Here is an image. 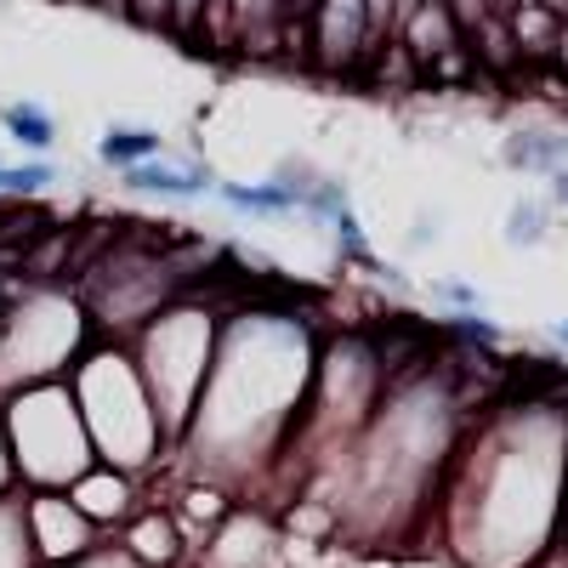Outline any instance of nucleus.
I'll return each mask as SVG.
<instances>
[{"label":"nucleus","mask_w":568,"mask_h":568,"mask_svg":"<svg viewBox=\"0 0 568 568\" xmlns=\"http://www.w3.org/2000/svg\"><path fill=\"white\" fill-rule=\"evenodd\" d=\"M318 342V329L278 302H245L222 313L211 375L171 460H187V478L227 495L278 466L313 393Z\"/></svg>","instance_id":"1"},{"label":"nucleus","mask_w":568,"mask_h":568,"mask_svg":"<svg viewBox=\"0 0 568 568\" xmlns=\"http://www.w3.org/2000/svg\"><path fill=\"white\" fill-rule=\"evenodd\" d=\"M568 495V415L500 409L484 415L471 444L449 460L444 524L449 546L471 568H529L562 546Z\"/></svg>","instance_id":"2"},{"label":"nucleus","mask_w":568,"mask_h":568,"mask_svg":"<svg viewBox=\"0 0 568 568\" xmlns=\"http://www.w3.org/2000/svg\"><path fill=\"white\" fill-rule=\"evenodd\" d=\"M69 393L80 404V420H85V438H91L98 466L149 478L154 466L171 460L160 409H154L149 387H142L125 342H91L80 353V364L69 369Z\"/></svg>","instance_id":"3"},{"label":"nucleus","mask_w":568,"mask_h":568,"mask_svg":"<svg viewBox=\"0 0 568 568\" xmlns=\"http://www.w3.org/2000/svg\"><path fill=\"white\" fill-rule=\"evenodd\" d=\"M98 342L80 296L52 278H7L0 296V398L69 382L80 353Z\"/></svg>","instance_id":"4"},{"label":"nucleus","mask_w":568,"mask_h":568,"mask_svg":"<svg viewBox=\"0 0 568 568\" xmlns=\"http://www.w3.org/2000/svg\"><path fill=\"white\" fill-rule=\"evenodd\" d=\"M216 307L205 296H176L165 313H154L149 324L125 342L131 347V364L149 387L154 409H160V426H165V444L176 455L187 420H194V404H200V387L211 375V353H216Z\"/></svg>","instance_id":"5"},{"label":"nucleus","mask_w":568,"mask_h":568,"mask_svg":"<svg viewBox=\"0 0 568 568\" xmlns=\"http://www.w3.org/2000/svg\"><path fill=\"white\" fill-rule=\"evenodd\" d=\"M0 426H7V449H12V471L23 495L34 489L63 495L98 466L69 382H45V387H23L12 398H0Z\"/></svg>","instance_id":"6"},{"label":"nucleus","mask_w":568,"mask_h":568,"mask_svg":"<svg viewBox=\"0 0 568 568\" xmlns=\"http://www.w3.org/2000/svg\"><path fill=\"white\" fill-rule=\"evenodd\" d=\"M23 529H29V551L40 568H63V562H80L85 551H98L103 535L80 517V506L58 489H34L23 495Z\"/></svg>","instance_id":"7"},{"label":"nucleus","mask_w":568,"mask_h":568,"mask_svg":"<svg viewBox=\"0 0 568 568\" xmlns=\"http://www.w3.org/2000/svg\"><path fill=\"white\" fill-rule=\"evenodd\" d=\"M284 529L262 506H233L211 529V568H278Z\"/></svg>","instance_id":"8"},{"label":"nucleus","mask_w":568,"mask_h":568,"mask_svg":"<svg viewBox=\"0 0 568 568\" xmlns=\"http://www.w3.org/2000/svg\"><path fill=\"white\" fill-rule=\"evenodd\" d=\"M74 506H80V517L98 535H109V529H125L131 517L142 511V478H131V471H114V466H91L85 478L74 484V489H63Z\"/></svg>","instance_id":"9"},{"label":"nucleus","mask_w":568,"mask_h":568,"mask_svg":"<svg viewBox=\"0 0 568 568\" xmlns=\"http://www.w3.org/2000/svg\"><path fill=\"white\" fill-rule=\"evenodd\" d=\"M120 546L142 562V568H182L187 557V529H182V517L171 506H154V511H136Z\"/></svg>","instance_id":"10"},{"label":"nucleus","mask_w":568,"mask_h":568,"mask_svg":"<svg viewBox=\"0 0 568 568\" xmlns=\"http://www.w3.org/2000/svg\"><path fill=\"white\" fill-rule=\"evenodd\" d=\"M398 45L426 69L433 58H444L449 45H460V23L449 12V0H404L398 12Z\"/></svg>","instance_id":"11"},{"label":"nucleus","mask_w":568,"mask_h":568,"mask_svg":"<svg viewBox=\"0 0 568 568\" xmlns=\"http://www.w3.org/2000/svg\"><path fill=\"white\" fill-rule=\"evenodd\" d=\"M120 182H125V194H149V200H200L216 187V176L200 160H165V154L120 171Z\"/></svg>","instance_id":"12"},{"label":"nucleus","mask_w":568,"mask_h":568,"mask_svg":"<svg viewBox=\"0 0 568 568\" xmlns=\"http://www.w3.org/2000/svg\"><path fill=\"white\" fill-rule=\"evenodd\" d=\"M211 194H216L227 211L256 216V222H273V216H296V211H302V194H296V187H284L278 176H273V182H216Z\"/></svg>","instance_id":"13"},{"label":"nucleus","mask_w":568,"mask_h":568,"mask_svg":"<svg viewBox=\"0 0 568 568\" xmlns=\"http://www.w3.org/2000/svg\"><path fill=\"white\" fill-rule=\"evenodd\" d=\"M165 154V136L154 125H109L103 142H98V160L109 171H131V165H149Z\"/></svg>","instance_id":"14"},{"label":"nucleus","mask_w":568,"mask_h":568,"mask_svg":"<svg viewBox=\"0 0 568 568\" xmlns=\"http://www.w3.org/2000/svg\"><path fill=\"white\" fill-rule=\"evenodd\" d=\"M506 165L557 176V171H568V136H557V131H517L506 142Z\"/></svg>","instance_id":"15"},{"label":"nucleus","mask_w":568,"mask_h":568,"mask_svg":"<svg viewBox=\"0 0 568 568\" xmlns=\"http://www.w3.org/2000/svg\"><path fill=\"white\" fill-rule=\"evenodd\" d=\"M506 29H511V45H517V58L524 63H551V40H557V18L546 12V7H535V0H524L511 18H506Z\"/></svg>","instance_id":"16"},{"label":"nucleus","mask_w":568,"mask_h":568,"mask_svg":"<svg viewBox=\"0 0 568 568\" xmlns=\"http://www.w3.org/2000/svg\"><path fill=\"white\" fill-rule=\"evenodd\" d=\"M0 125H7V136H12V142H23V149H34V154H45V149L58 142V120L45 114L40 103H29V98L0 103Z\"/></svg>","instance_id":"17"},{"label":"nucleus","mask_w":568,"mask_h":568,"mask_svg":"<svg viewBox=\"0 0 568 568\" xmlns=\"http://www.w3.org/2000/svg\"><path fill=\"white\" fill-rule=\"evenodd\" d=\"M0 568H40L29 551V529H23V495L0 500Z\"/></svg>","instance_id":"18"},{"label":"nucleus","mask_w":568,"mask_h":568,"mask_svg":"<svg viewBox=\"0 0 568 568\" xmlns=\"http://www.w3.org/2000/svg\"><path fill=\"white\" fill-rule=\"evenodd\" d=\"M449 342L455 347H471V353H495L500 347V324L484 318V313H449Z\"/></svg>","instance_id":"19"},{"label":"nucleus","mask_w":568,"mask_h":568,"mask_svg":"<svg viewBox=\"0 0 568 568\" xmlns=\"http://www.w3.org/2000/svg\"><path fill=\"white\" fill-rule=\"evenodd\" d=\"M58 182V165H0V194L7 200H34V194H45V187Z\"/></svg>","instance_id":"20"},{"label":"nucleus","mask_w":568,"mask_h":568,"mask_svg":"<svg viewBox=\"0 0 568 568\" xmlns=\"http://www.w3.org/2000/svg\"><path fill=\"white\" fill-rule=\"evenodd\" d=\"M546 222H551V211L540 200H524V205H511V216H506V240L511 245H540Z\"/></svg>","instance_id":"21"},{"label":"nucleus","mask_w":568,"mask_h":568,"mask_svg":"<svg viewBox=\"0 0 568 568\" xmlns=\"http://www.w3.org/2000/svg\"><path fill=\"white\" fill-rule=\"evenodd\" d=\"M433 296L449 307V313H478V291L466 278H433Z\"/></svg>","instance_id":"22"},{"label":"nucleus","mask_w":568,"mask_h":568,"mask_svg":"<svg viewBox=\"0 0 568 568\" xmlns=\"http://www.w3.org/2000/svg\"><path fill=\"white\" fill-rule=\"evenodd\" d=\"M205 7H211V0H171V34H182V40H200Z\"/></svg>","instance_id":"23"},{"label":"nucleus","mask_w":568,"mask_h":568,"mask_svg":"<svg viewBox=\"0 0 568 568\" xmlns=\"http://www.w3.org/2000/svg\"><path fill=\"white\" fill-rule=\"evenodd\" d=\"M63 568H142V562H136L120 540H103L98 551H85L80 562H63Z\"/></svg>","instance_id":"24"},{"label":"nucleus","mask_w":568,"mask_h":568,"mask_svg":"<svg viewBox=\"0 0 568 568\" xmlns=\"http://www.w3.org/2000/svg\"><path fill=\"white\" fill-rule=\"evenodd\" d=\"M125 18H136L142 29H171V0H125Z\"/></svg>","instance_id":"25"},{"label":"nucleus","mask_w":568,"mask_h":568,"mask_svg":"<svg viewBox=\"0 0 568 568\" xmlns=\"http://www.w3.org/2000/svg\"><path fill=\"white\" fill-rule=\"evenodd\" d=\"M7 495H23L18 489V471H12V449H7V426H0V500Z\"/></svg>","instance_id":"26"},{"label":"nucleus","mask_w":568,"mask_h":568,"mask_svg":"<svg viewBox=\"0 0 568 568\" xmlns=\"http://www.w3.org/2000/svg\"><path fill=\"white\" fill-rule=\"evenodd\" d=\"M535 7H546V12H551V18H557V23H562V18H568V0H535Z\"/></svg>","instance_id":"27"},{"label":"nucleus","mask_w":568,"mask_h":568,"mask_svg":"<svg viewBox=\"0 0 568 568\" xmlns=\"http://www.w3.org/2000/svg\"><path fill=\"white\" fill-rule=\"evenodd\" d=\"M551 182H557V200H568V171H557Z\"/></svg>","instance_id":"28"},{"label":"nucleus","mask_w":568,"mask_h":568,"mask_svg":"<svg viewBox=\"0 0 568 568\" xmlns=\"http://www.w3.org/2000/svg\"><path fill=\"white\" fill-rule=\"evenodd\" d=\"M551 336H557V347H568V318H562V324L551 329Z\"/></svg>","instance_id":"29"},{"label":"nucleus","mask_w":568,"mask_h":568,"mask_svg":"<svg viewBox=\"0 0 568 568\" xmlns=\"http://www.w3.org/2000/svg\"><path fill=\"white\" fill-rule=\"evenodd\" d=\"M562 546H568V495H562Z\"/></svg>","instance_id":"30"},{"label":"nucleus","mask_w":568,"mask_h":568,"mask_svg":"<svg viewBox=\"0 0 568 568\" xmlns=\"http://www.w3.org/2000/svg\"><path fill=\"white\" fill-rule=\"evenodd\" d=\"M0 296H7V284H0Z\"/></svg>","instance_id":"31"}]
</instances>
